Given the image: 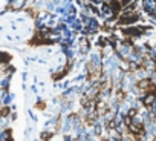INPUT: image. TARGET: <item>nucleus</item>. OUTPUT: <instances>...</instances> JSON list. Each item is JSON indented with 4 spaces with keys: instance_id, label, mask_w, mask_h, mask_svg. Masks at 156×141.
Returning <instances> with one entry per match:
<instances>
[{
    "instance_id": "nucleus-2",
    "label": "nucleus",
    "mask_w": 156,
    "mask_h": 141,
    "mask_svg": "<svg viewBox=\"0 0 156 141\" xmlns=\"http://www.w3.org/2000/svg\"><path fill=\"white\" fill-rule=\"evenodd\" d=\"M90 63L95 64L97 68H101L103 60H101V57H100V54H90Z\"/></svg>"
},
{
    "instance_id": "nucleus-8",
    "label": "nucleus",
    "mask_w": 156,
    "mask_h": 141,
    "mask_svg": "<svg viewBox=\"0 0 156 141\" xmlns=\"http://www.w3.org/2000/svg\"><path fill=\"white\" fill-rule=\"evenodd\" d=\"M121 141H132V138H127V137H124V138H121Z\"/></svg>"
},
{
    "instance_id": "nucleus-5",
    "label": "nucleus",
    "mask_w": 156,
    "mask_h": 141,
    "mask_svg": "<svg viewBox=\"0 0 156 141\" xmlns=\"http://www.w3.org/2000/svg\"><path fill=\"white\" fill-rule=\"evenodd\" d=\"M55 11H57V14H60V16H66V14H67V9L64 8V5H63V6H58Z\"/></svg>"
},
{
    "instance_id": "nucleus-3",
    "label": "nucleus",
    "mask_w": 156,
    "mask_h": 141,
    "mask_svg": "<svg viewBox=\"0 0 156 141\" xmlns=\"http://www.w3.org/2000/svg\"><path fill=\"white\" fill-rule=\"evenodd\" d=\"M25 3H26V0H11V5L14 9H22L23 6H25Z\"/></svg>"
},
{
    "instance_id": "nucleus-6",
    "label": "nucleus",
    "mask_w": 156,
    "mask_h": 141,
    "mask_svg": "<svg viewBox=\"0 0 156 141\" xmlns=\"http://www.w3.org/2000/svg\"><path fill=\"white\" fill-rule=\"evenodd\" d=\"M54 0H48V2H46V9L48 11H54Z\"/></svg>"
},
{
    "instance_id": "nucleus-4",
    "label": "nucleus",
    "mask_w": 156,
    "mask_h": 141,
    "mask_svg": "<svg viewBox=\"0 0 156 141\" xmlns=\"http://www.w3.org/2000/svg\"><path fill=\"white\" fill-rule=\"evenodd\" d=\"M63 35H64V38H69V40H70V38H74L75 31L72 29V28H70V29H69V28H66V29L63 31Z\"/></svg>"
},
{
    "instance_id": "nucleus-9",
    "label": "nucleus",
    "mask_w": 156,
    "mask_h": 141,
    "mask_svg": "<svg viewBox=\"0 0 156 141\" xmlns=\"http://www.w3.org/2000/svg\"><path fill=\"white\" fill-rule=\"evenodd\" d=\"M61 2V0H54V3H60Z\"/></svg>"
},
{
    "instance_id": "nucleus-7",
    "label": "nucleus",
    "mask_w": 156,
    "mask_h": 141,
    "mask_svg": "<svg viewBox=\"0 0 156 141\" xmlns=\"http://www.w3.org/2000/svg\"><path fill=\"white\" fill-rule=\"evenodd\" d=\"M51 138H52L51 132H43V134H41V140H51Z\"/></svg>"
},
{
    "instance_id": "nucleus-1",
    "label": "nucleus",
    "mask_w": 156,
    "mask_h": 141,
    "mask_svg": "<svg viewBox=\"0 0 156 141\" xmlns=\"http://www.w3.org/2000/svg\"><path fill=\"white\" fill-rule=\"evenodd\" d=\"M142 103H144V106L145 107H150L153 103H155V100H156V92L155 91H149V92H145L144 94V97H142Z\"/></svg>"
}]
</instances>
